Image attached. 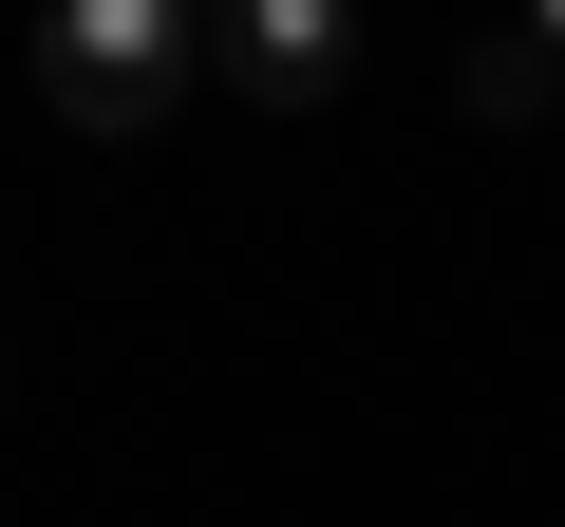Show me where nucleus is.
I'll return each instance as SVG.
<instances>
[{
  "instance_id": "obj_1",
  "label": "nucleus",
  "mask_w": 565,
  "mask_h": 527,
  "mask_svg": "<svg viewBox=\"0 0 565 527\" xmlns=\"http://www.w3.org/2000/svg\"><path fill=\"white\" fill-rule=\"evenodd\" d=\"M189 76H207V0H39V95H57V132L151 151Z\"/></svg>"
},
{
  "instance_id": "obj_2",
  "label": "nucleus",
  "mask_w": 565,
  "mask_h": 527,
  "mask_svg": "<svg viewBox=\"0 0 565 527\" xmlns=\"http://www.w3.org/2000/svg\"><path fill=\"white\" fill-rule=\"evenodd\" d=\"M207 76H226L245 114H340L359 0H207Z\"/></svg>"
},
{
  "instance_id": "obj_3",
  "label": "nucleus",
  "mask_w": 565,
  "mask_h": 527,
  "mask_svg": "<svg viewBox=\"0 0 565 527\" xmlns=\"http://www.w3.org/2000/svg\"><path fill=\"white\" fill-rule=\"evenodd\" d=\"M527 39H546V57H565V0H527Z\"/></svg>"
}]
</instances>
